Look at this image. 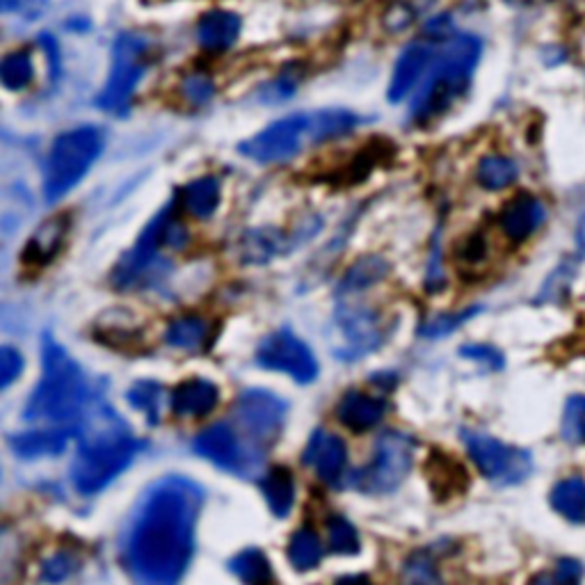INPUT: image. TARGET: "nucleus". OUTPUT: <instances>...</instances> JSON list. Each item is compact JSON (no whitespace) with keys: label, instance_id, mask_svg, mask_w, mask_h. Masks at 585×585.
<instances>
[{"label":"nucleus","instance_id":"39448f33","mask_svg":"<svg viewBox=\"0 0 585 585\" xmlns=\"http://www.w3.org/2000/svg\"><path fill=\"white\" fill-rule=\"evenodd\" d=\"M103 151V133L97 126H78L53 140L44 163V198L60 202L88 177Z\"/></svg>","mask_w":585,"mask_h":585},{"label":"nucleus","instance_id":"393cba45","mask_svg":"<svg viewBox=\"0 0 585 585\" xmlns=\"http://www.w3.org/2000/svg\"><path fill=\"white\" fill-rule=\"evenodd\" d=\"M181 206L198 220H208L220 206V181L215 177H200L181 188Z\"/></svg>","mask_w":585,"mask_h":585},{"label":"nucleus","instance_id":"6ab92c4d","mask_svg":"<svg viewBox=\"0 0 585 585\" xmlns=\"http://www.w3.org/2000/svg\"><path fill=\"white\" fill-rule=\"evenodd\" d=\"M243 18L229 10H211L198 24V39L206 51H227L241 37Z\"/></svg>","mask_w":585,"mask_h":585},{"label":"nucleus","instance_id":"a19ab883","mask_svg":"<svg viewBox=\"0 0 585 585\" xmlns=\"http://www.w3.org/2000/svg\"><path fill=\"white\" fill-rule=\"evenodd\" d=\"M213 94H215V85L204 74H192L183 80V97L194 107L206 105L213 99Z\"/></svg>","mask_w":585,"mask_h":585},{"label":"nucleus","instance_id":"4c0bfd02","mask_svg":"<svg viewBox=\"0 0 585 585\" xmlns=\"http://www.w3.org/2000/svg\"><path fill=\"white\" fill-rule=\"evenodd\" d=\"M400 585H444V581L435 568V562L425 554H417L405 562Z\"/></svg>","mask_w":585,"mask_h":585},{"label":"nucleus","instance_id":"f03ea898","mask_svg":"<svg viewBox=\"0 0 585 585\" xmlns=\"http://www.w3.org/2000/svg\"><path fill=\"white\" fill-rule=\"evenodd\" d=\"M76 437L78 453L72 465V483L88 496L111 485L147 448L103 398H92L85 407Z\"/></svg>","mask_w":585,"mask_h":585},{"label":"nucleus","instance_id":"0eeeda50","mask_svg":"<svg viewBox=\"0 0 585 585\" xmlns=\"http://www.w3.org/2000/svg\"><path fill=\"white\" fill-rule=\"evenodd\" d=\"M175 200L161 208L140 233L136 247L122 256V262L113 270V284L117 289L133 291L142 287H154L161 277H165L169 264L163 256H158V250L165 247V227L171 215H175Z\"/></svg>","mask_w":585,"mask_h":585},{"label":"nucleus","instance_id":"3c124183","mask_svg":"<svg viewBox=\"0 0 585 585\" xmlns=\"http://www.w3.org/2000/svg\"><path fill=\"white\" fill-rule=\"evenodd\" d=\"M39 44H41V49L47 51L49 69H51V80H55L60 76V49H58V41L51 35H41L39 37Z\"/></svg>","mask_w":585,"mask_h":585},{"label":"nucleus","instance_id":"ddd939ff","mask_svg":"<svg viewBox=\"0 0 585 585\" xmlns=\"http://www.w3.org/2000/svg\"><path fill=\"white\" fill-rule=\"evenodd\" d=\"M194 450L215 467L238 475H252L264 460L262 455L241 442L231 423H215L206 428L194 440Z\"/></svg>","mask_w":585,"mask_h":585},{"label":"nucleus","instance_id":"09e8293b","mask_svg":"<svg viewBox=\"0 0 585 585\" xmlns=\"http://www.w3.org/2000/svg\"><path fill=\"white\" fill-rule=\"evenodd\" d=\"M186 243H188V229L183 227V222L177 218V215H171L165 227V245L171 250H181Z\"/></svg>","mask_w":585,"mask_h":585},{"label":"nucleus","instance_id":"f8f14e48","mask_svg":"<svg viewBox=\"0 0 585 585\" xmlns=\"http://www.w3.org/2000/svg\"><path fill=\"white\" fill-rule=\"evenodd\" d=\"M256 364L268 371L287 373L300 384H309L318 376V361L309 345L291 330H277L258 343Z\"/></svg>","mask_w":585,"mask_h":585},{"label":"nucleus","instance_id":"c85d7f7f","mask_svg":"<svg viewBox=\"0 0 585 585\" xmlns=\"http://www.w3.org/2000/svg\"><path fill=\"white\" fill-rule=\"evenodd\" d=\"M389 264L382 256H364L357 264L351 266V270L345 272L339 293L341 295H357L361 291H368L371 287L380 284V281L386 277Z\"/></svg>","mask_w":585,"mask_h":585},{"label":"nucleus","instance_id":"a18cd8bd","mask_svg":"<svg viewBox=\"0 0 585 585\" xmlns=\"http://www.w3.org/2000/svg\"><path fill=\"white\" fill-rule=\"evenodd\" d=\"M47 3H49V0H0V12L33 21L41 12H44Z\"/></svg>","mask_w":585,"mask_h":585},{"label":"nucleus","instance_id":"ea45409f","mask_svg":"<svg viewBox=\"0 0 585 585\" xmlns=\"http://www.w3.org/2000/svg\"><path fill=\"white\" fill-rule=\"evenodd\" d=\"M479 314V309H467L462 314H442V316H435L432 320H428L423 328H421V334L423 336H446L450 334L453 330H458L462 322H467L471 316Z\"/></svg>","mask_w":585,"mask_h":585},{"label":"nucleus","instance_id":"6e6552de","mask_svg":"<svg viewBox=\"0 0 585 585\" xmlns=\"http://www.w3.org/2000/svg\"><path fill=\"white\" fill-rule=\"evenodd\" d=\"M305 144H316L314 113H295L281 117L238 144V151L254 163L277 165L295 158Z\"/></svg>","mask_w":585,"mask_h":585},{"label":"nucleus","instance_id":"dca6fc26","mask_svg":"<svg viewBox=\"0 0 585 585\" xmlns=\"http://www.w3.org/2000/svg\"><path fill=\"white\" fill-rule=\"evenodd\" d=\"M302 458H305L307 467L318 473L320 481L336 483L345 471V462H348V448L332 432L316 430Z\"/></svg>","mask_w":585,"mask_h":585},{"label":"nucleus","instance_id":"7ed1b4c3","mask_svg":"<svg viewBox=\"0 0 585 585\" xmlns=\"http://www.w3.org/2000/svg\"><path fill=\"white\" fill-rule=\"evenodd\" d=\"M41 364H44L41 380L28 400L24 417L28 421H51L53 428L76 430L85 407L92 400L78 361L51 334H44Z\"/></svg>","mask_w":585,"mask_h":585},{"label":"nucleus","instance_id":"aec40b11","mask_svg":"<svg viewBox=\"0 0 585 585\" xmlns=\"http://www.w3.org/2000/svg\"><path fill=\"white\" fill-rule=\"evenodd\" d=\"M291 247H293V241L281 229L258 227L243 233L238 252H241V258L245 264L262 266V264L272 262L275 256L289 252Z\"/></svg>","mask_w":585,"mask_h":585},{"label":"nucleus","instance_id":"9d476101","mask_svg":"<svg viewBox=\"0 0 585 585\" xmlns=\"http://www.w3.org/2000/svg\"><path fill=\"white\" fill-rule=\"evenodd\" d=\"M287 403L264 389H250L233 405L238 428L245 432L258 453H266V448L277 442L287 421Z\"/></svg>","mask_w":585,"mask_h":585},{"label":"nucleus","instance_id":"bb28decb","mask_svg":"<svg viewBox=\"0 0 585 585\" xmlns=\"http://www.w3.org/2000/svg\"><path fill=\"white\" fill-rule=\"evenodd\" d=\"M551 506L568 522L585 524V481L572 475V479L556 483L551 489Z\"/></svg>","mask_w":585,"mask_h":585},{"label":"nucleus","instance_id":"20e7f679","mask_svg":"<svg viewBox=\"0 0 585 585\" xmlns=\"http://www.w3.org/2000/svg\"><path fill=\"white\" fill-rule=\"evenodd\" d=\"M481 55L483 41L475 35L455 33L444 41L435 62L421 80L415 101H411L409 117L417 124H428L450 111V105L469 90Z\"/></svg>","mask_w":585,"mask_h":585},{"label":"nucleus","instance_id":"58836bf2","mask_svg":"<svg viewBox=\"0 0 585 585\" xmlns=\"http://www.w3.org/2000/svg\"><path fill=\"white\" fill-rule=\"evenodd\" d=\"M562 440L568 444H585V396H572L562 415Z\"/></svg>","mask_w":585,"mask_h":585},{"label":"nucleus","instance_id":"1a4fd4ad","mask_svg":"<svg viewBox=\"0 0 585 585\" xmlns=\"http://www.w3.org/2000/svg\"><path fill=\"white\" fill-rule=\"evenodd\" d=\"M415 448L417 442L405 432H384L376 444L373 460L355 475V487L366 494H389L398 489L415 465Z\"/></svg>","mask_w":585,"mask_h":585},{"label":"nucleus","instance_id":"5701e85b","mask_svg":"<svg viewBox=\"0 0 585 585\" xmlns=\"http://www.w3.org/2000/svg\"><path fill=\"white\" fill-rule=\"evenodd\" d=\"M384 409L386 405L382 400L361 394V392H351V394H345L343 400L339 403L336 417L345 428H351L353 432H366L382 421Z\"/></svg>","mask_w":585,"mask_h":585},{"label":"nucleus","instance_id":"4be33fe9","mask_svg":"<svg viewBox=\"0 0 585 585\" xmlns=\"http://www.w3.org/2000/svg\"><path fill=\"white\" fill-rule=\"evenodd\" d=\"M76 435L72 428H44L24 432V435L10 437V448L24 460L44 458V455H58L67 448L69 437Z\"/></svg>","mask_w":585,"mask_h":585},{"label":"nucleus","instance_id":"5fc2aeb1","mask_svg":"<svg viewBox=\"0 0 585 585\" xmlns=\"http://www.w3.org/2000/svg\"><path fill=\"white\" fill-rule=\"evenodd\" d=\"M529 585H551V583H549L547 576H537V578H533Z\"/></svg>","mask_w":585,"mask_h":585},{"label":"nucleus","instance_id":"c9c22d12","mask_svg":"<svg viewBox=\"0 0 585 585\" xmlns=\"http://www.w3.org/2000/svg\"><path fill=\"white\" fill-rule=\"evenodd\" d=\"M302 78H305V72H302L300 64H291V67H287L284 72H279L277 78L264 85L262 92H258V99H262L264 103L287 101L297 92Z\"/></svg>","mask_w":585,"mask_h":585},{"label":"nucleus","instance_id":"a211bd4d","mask_svg":"<svg viewBox=\"0 0 585 585\" xmlns=\"http://www.w3.org/2000/svg\"><path fill=\"white\" fill-rule=\"evenodd\" d=\"M545 222V206L531 192H519L504 206L498 225L514 243L526 241Z\"/></svg>","mask_w":585,"mask_h":585},{"label":"nucleus","instance_id":"a878e982","mask_svg":"<svg viewBox=\"0 0 585 585\" xmlns=\"http://www.w3.org/2000/svg\"><path fill=\"white\" fill-rule=\"evenodd\" d=\"M165 341L171 348L186 353H202L211 343V325L198 316H183L175 322H169L165 330Z\"/></svg>","mask_w":585,"mask_h":585},{"label":"nucleus","instance_id":"c756f323","mask_svg":"<svg viewBox=\"0 0 585 585\" xmlns=\"http://www.w3.org/2000/svg\"><path fill=\"white\" fill-rule=\"evenodd\" d=\"M359 124V117L353 111H343V107H328V111L314 113V131L316 144L330 142L353 133V128Z\"/></svg>","mask_w":585,"mask_h":585},{"label":"nucleus","instance_id":"37998d69","mask_svg":"<svg viewBox=\"0 0 585 585\" xmlns=\"http://www.w3.org/2000/svg\"><path fill=\"white\" fill-rule=\"evenodd\" d=\"M574 268L572 264H562L549 279H547V284L545 289H542V295L539 300L542 302H556L560 295H565L570 291V284H572V279H574Z\"/></svg>","mask_w":585,"mask_h":585},{"label":"nucleus","instance_id":"b1692460","mask_svg":"<svg viewBox=\"0 0 585 585\" xmlns=\"http://www.w3.org/2000/svg\"><path fill=\"white\" fill-rule=\"evenodd\" d=\"M428 483L435 492L437 498H448L455 494H462L469 485V475L460 462H455L450 455L444 453H432L430 460L425 465Z\"/></svg>","mask_w":585,"mask_h":585},{"label":"nucleus","instance_id":"c03bdc74","mask_svg":"<svg viewBox=\"0 0 585 585\" xmlns=\"http://www.w3.org/2000/svg\"><path fill=\"white\" fill-rule=\"evenodd\" d=\"M21 373H24V357L12 345L0 348V386L8 389Z\"/></svg>","mask_w":585,"mask_h":585},{"label":"nucleus","instance_id":"7c9ffc66","mask_svg":"<svg viewBox=\"0 0 585 585\" xmlns=\"http://www.w3.org/2000/svg\"><path fill=\"white\" fill-rule=\"evenodd\" d=\"M229 570L245 585H270L272 570L262 549H245L231 558Z\"/></svg>","mask_w":585,"mask_h":585},{"label":"nucleus","instance_id":"72a5a7b5","mask_svg":"<svg viewBox=\"0 0 585 585\" xmlns=\"http://www.w3.org/2000/svg\"><path fill=\"white\" fill-rule=\"evenodd\" d=\"M126 398L136 409L142 411L151 425L161 423V415H163V405H165L167 394H165V389L158 382H154V380L136 382L126 392Z\"/></svg>","mask_w":585,"mask_h":585},{"label":"nucleus","instance_id":"9b49d317","mask_svg":"<svg viewBox=\"0 0 585 585\" xmlns=\"http://www.w3.org/2000/svg\"><path fill=\"white\" fill-rule=\"evenodd\" d=\"M462 437L471 460L487 481L512 485L524 481L531 473V455L522 448L506 446L485 432L479 430H462Z\"/></svg>","mask_w":585,"mask_h":585},{"label":"nucleus","instance_id":"423d86ee","mask_svg":"<svg viewBox=\"0 0 585 585\" xmlns=\"http://www.w3.org/2000/svg\"><path fill=\"white\" fill-rule=\"evenodd\" d=\"M111 58V72H107V78L97 97V105L103 113L126 115L147 72L149 41L140 35L124 33L115 39Z\"/></svg>","mask_w":585,"mask_h":585},{"label":"nucleus","instance_id":"864d4df0","mask_svg":"<svg viewBox=\"0 0 585 585\" xmlns=\"http://www.w3.org/2000/svg\"><path fill=\"white\" fill-rule=\"evenodd\" d=\"M576 238H578V245H581V252L585 254V215H583V220H581V225H578Z\"/></svg>","mask_w":585,"mask_h":585},{"label":"nucleus","instance_id":"f704fd0d","mask_svg":"<svg viewBox=\"0 0 585 585\" xmlns=\"http://www.w3.org/2000/svg\"><path fill=\"white\" fill-rule=\"evenodd\" d=\"M35 78V67L28 53L16 51L8 53L0 62V82L10 92H24Z\"/></svg>","mask_w":585,"mask_h":585},{"label":"nucleus","instance_id":"f3484780","mask_svg":"<svg viewBox=\"0 0 585 585\" xmlns=\"http://www.w3.org/2000/svg\"><path fill=\"white\" fill-rule=\"evenodd\" d=\"M67 233H69V215H55V218L44 220L28 238L24 254H21V262L30 268L49 266L60 254L64 241H67Z\"/></svg>","mask_w":585,"mask_h":585},{"label":"nucleus","instance_id":"de8ad7c7","mask_svg":"<svg viewBox=\"0 0 585 585\" xmlns=\"http://www.w3.org/2000/svg\"><path fill=\"white\" fill-rule=\"evenodd\" d=\"M583 578V565L576 558H562L556 565L554 581L556 585H578Z\"/></svg>","mask_w":585,"mask_h":585},{"label":"nucleus","instance_id":"412c9836","mask_svg":"<svg viewBox=\"0 0 585 585\" xmlns=\"http://www.w3.org/2000/svg\"><path fill=\"white\" fill-rule=\"evenodd\" d=\"M220 400V392L211 380H188L171 392L169 405L177 417H206Z\"/></svg>","mask_w":585,"mask_h":585},{"label":"nucleus","instance_id":"603ef678","mask_svg":"<svg viewBox=\"0 0 585 585\" xmlns=\"http://www.w3.org/2000/svg\"><path fill=\"white\" fill-rule=\"evenodd\" d=\"M334 585H371V578H368L366 574H351V576L339 578Z\"/></svg>","mask_w":585,"mask_h":585},{"label":"nucleus","instance_id":"cd10ccee","mask_svg":"<svg viewBox=\"0 0 585 585\" xmlns=\"http://www.w3.org/2000/svg\"><path fill=\"white\" fill-rule=\"evenodd\" d=\"M262 489L266 501L277 517H287L295 501V483L293 473L287 467H275L262 479Z\"/></svg>","mask_w":585,"mask_h":585},{"label":"nucleus","instance_id":"8fccbe9b","mask_svg":"<svg viewBox=\"0 0 585 585\" xmlns=\"http://www.w3.org/2000/svg\"><path fill=\"white\" fill-rule=\"evenodd\" d=\"M487 252V245L483 241V236H469L465 245H462V258L469 264H475V262H481V258L485 256Z\"/></svg>","mask_w":585,"mask_h":585},{"label":"nucleus","instance_id":"79ce46f5","mask_svg":"<svg viewBox=\"0 0 585 585\" xmlns=\"http://www.w3.org/2000/svg\"><path fill=\"white\" fill-rule=\"evenodd\" d=\"M76 570V558L67 551H60L55 556H51L44 568H41V578L49 583H62L64 578H69Z\"/></svg>","mask_w":585,"mask_h":585},{"label":"nucleus","instance_id":"4468645a","mask_svg":"<svg viewBox=\"0 0 585 585\" xmlns=\"http://www.w3.org/2000/svg\"><path fill=\"white\" fill-rule=\"evenodd\" d=\"M336 357L353 361L378 348L384 341V328L376 311L364 307H345L336 314Z\"/></svg>","mask_w":585,"mask_h":585},{"label":"nucleus","instance_id":"2eb2a0df","mask_svg":"<svg viewBox=\"0 0 585 585\" xmlns=\"http://www.w3.org/2000/svg\"><path fill=\"white\" fill-rule=\"evenodd\" d=\"M442 44L444 41L423 37L419 41H411V44L403 49L392 74V82H389V90H386L389 101L400 103L409 92H415L417 85L425 78L428 69L432 67V62H435L437 47Z\"/></svg>","mask_w":585,"mask_h":585},{"label":"nucleus","instance_id":"f257e3e1","mask_svg":"<svg viewBox=\"0 0 585 585\" xmlns=\"http://www.w3.org/2000/svg\"><path fill=\"white\" fill-rule=\"evenodd\" d=\"M204 492L186 475L151 485L124 533V568L136 585H179L194 554Z\"/></svg>","mask_w":585,"mask_h":585},{"label":"nucleus","instance_id":"473e14b6","mask_svg":"<svg viewBox=\"0 0 585 585\" xmlns=\"http://www.w3.org/2000/svg\"><path fill=\"white\" fill-rule=\"evenodd\" d=\"M517 177L519 167L508 156H487L479 163V169H475V181H479L481 188L492 192L512 186Z\"/></svg>","mask_w":585,"mask_h":585},{"label":"nucleus","instance_id":"e433bc0d","mask_svg":"<svg viewBox=\"0 0 585 585\" xmlns=\"http://www.w3.org/2000/svg\"><path fill=\"white\" fill-rule=\"evenodd\" d=\"M328 537H330V551L332 554H339V556L359 554V535L345 517L332 514L328 519Z\"/></svg>","mask_w":585,"mask_h":585},{"label":"nucleus","instance_id":"2f4dec72","mask_svg":"<svg viewBox=\"0 0 585 585\" xmlns=\"http://www.w3.org/2000/svg\"><path fill=\"white\" fill-rule=\"evenodd\" d=\"M322 542L311 529H300L289 542V560L297 572L316 570L322 560Z\"/></svg>","mask_w":585,"mask_h":585},{"label":"nucleus","instance_id":"49530a36","mask_svg":"<svg viewBox=\"0 0 585 585\" xmlns=\"http://www.w3.org/2000/svg\"><path fill=\"white\" fill-rule=\"evenodd\" d=\"M460 355L467 357V359H473V361L489 366L492 371H501L504 364H506L504 355L498 353L496 348H492V345H465V348L460 351Z\"/></svg>","mask_w":585,"mask_h":585}]
</instances>
